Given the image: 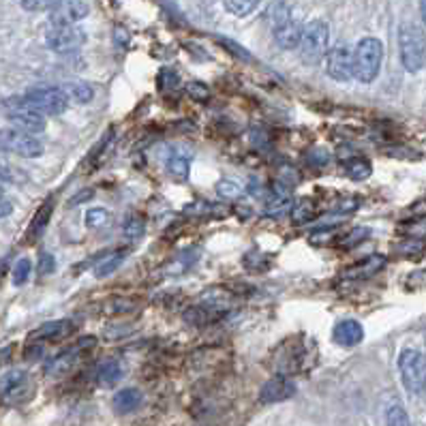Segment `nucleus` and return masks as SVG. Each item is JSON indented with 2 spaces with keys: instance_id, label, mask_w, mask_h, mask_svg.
Instances as JSON below:
<instances>
[{
  "instance_id": "a19ab883",
  "label": "nucleus",
  "mask_w": 426,
  "mask_h": 426,
  "mask_svg": "<svg viewBox=\"0 0 426 426\" xmlns=\"http://www.w3.org/2000/svg\"><path fill=\"white\" fill-rule=\"evenodd\" d=\"M306 161H308V165H313V167H324V165L330 161V152L324 150V148H315V150H311V152L306 155Z\"/></svg>"
},
{
  "instance_id": "1a4fd4ad",
  "label": "nucleus",
  "mask_w": 426,
  "mask_h": 426,
  "mask_svg": "<svg viewBox=\"0 0 426 426\" xmlns=\"http://www.w3.org/2000/svg\"><path fill=\"white\" fill-rule=\"evenodd\" d=\"M32 395V377L26 371H9L0 377V401L9 405L24 403Z\"/></svg>"
},
{
  "instance_id": "412c9836",
  "label": "nucleus",
  "mask_w": 426,
  "mask_h": 426,
  "mask_svg": "<svg viewBox=\"0 0 426 426\" xmlns=\"http://www.w3.org/2000/svg\"><path fill=\"white\" fill-rule=\"evenodd\" d=\"M373 171V165L369 159L364 157H353L345 163V173L349 176L351 180H367Z\"/></svg>"
},
{
  "instance_id": "4be33fe9",
  "label": "nucleus",
  "mask_w": 426,
  "mask_h": 426,
  "mask_svg": "<svg viewBox=\"0 0 426 426\" xmlns=\"http://www.w3.org/2000/svg\"><path fill=\"white\" fill-rule=\"evenodd\" d=\"M144 229H146V223H144V217L137 215V212H131V215L127 217L125 225H122V236L135 244L137 240H141V236H144Z\"/></svg>"
},
{
  "instance_id": "5701e85b",
  "label": "nucleus",
  "mask_w": 426,
  "mask_h": 426,
  "mask_svg": "<svg viewBox=\"0 0 426 426\" xmlns=\"http://www.w3.org/2000/svg\"><path fill=\"white\" fill-rule=\"evenodd\" d=\"M62 90H64V94L69 97V99H73V101H78V103H90L92 101V97H94V90L90 88V84H86V82H66L64 86H62Z\"/></svg>"
},
{
  "instance_id": "6ab92c4d",
  "label": "nucleus",
  "mask_w": 426,
  "mask_h": 426,
  "mask_svg": "<svg viewBox=\"0 0 426 426\" xmlns=\"http://www.w3.org/2000/svg\"><path fill=\"white\" fill-rule=\"evenodd\" d=\"M141 401H144V397H141L137 388H125L120 392H116L112 405H114L116 413H133L135 409H139Z\"/></svg>"
},
{
  "instance_id": "39448f33",
  "label": "nucleus",
  "mask_w": 426,
  "mask_h": 426,
  "mask_svg": "<svg viewBox=\"0 0 426 426\" xmlns=\"http://www.w3.org/2000/svg\"><path fill=\"white\" fill-rule=\"evenodd\" d=\"M24 101L32 110H37L41 116H60L69 108V97L62 88L54 86H41V88H30L24 94Z\"/></svg>"
},
{
  "instance_id": "f03ea898",
  "label": "nucleus",
  "mask_w": 426,
  "mask_h": 426,
  "mask_svg": "<svg viewBox=\"0 0 426 426\" xmlns=\"http://www.w3.org/2000/svg\"><path fill=\"white\" fill-rule=\"evenodd\" d=\"M399 50H401V62L409 73L418 71L426 64V37L420 26L405 22L399 28Z\"/></svg>"
},
{
  "instance_id": "393cba45",
  "label": "nucleus",
  "mask_w": 426,
  "mask_h": 426,
  "mask_svg": "<svg viewBox=\"0 0 426 426\" xmlns=\"http://www.w3.org/2000/svg\"><path fill=\"white\" fill-rule=\"evenodd\" d=\"M125 257H127V251H116V253H112V255H108L105 257L97 268H94V274H97V278H105V276H110V274H114L118 268H120V264L125 262Z\"/></svg>"
},
{
  "instance_id": "79ce46f5",
  "label": "nucleus",
  "mask_w": 426,
  "mask_h": 426,
  "mask_svg": "<svg viewBox=\"0 0 426 426\" xmlns=\"http://www.w3.org/2000/svg\"><path fill=\"white\" fill-rule=\"evenodd\" d=\"M20 180H24V176H20L13 167L0 163V185H11V183H20Z\"/></svg>"
},
{
  "instance_id": "c9c22d12",
  "label": "nucleus",
  "mask_w": 426,
  "mask_h": 426,
  "mask_svg": "<svg viewBox=\"0 0 426 426\" xmlns=\"http://www.w3.org/2000/svg\"><path fill=\"white\" fill-rule=\"evenodd\" d=\"M30 270H32V264H30V260H17V264L13 266V285H24V283L28 281V276H30Z\"/></svg>"
},
{
  "instance_id": "20e7f679",
  "label": "nucleus",
  "mask_w": 426,
  "mask_h": 426,
  "mask_svg": "<svg viewBox=\"0 0 426 426\" xmlns=\"http://www.w3.org/2000/svg\"><path fill=\"white\" fill-rule=\"evenodd\" d=\"M401 381L411 395H422L426 390V356L418 349H403L399 356Z\"/></svg>"
},
{
  "instance_id": "f257e3e1",
  "label": "nucleus",
  "mask_w": 426,
  "mask_h": 426,
  "mask_svg": "<svg viewBox=\"0 0 426 426\" xmlns=\"http://www.w3.org/2000/svg\"><path fill=\"white\" fill-rule=\"evenodd\" d=\"M383 43L375 37H364L353 50V78L360 84H371L381 69Z\"/></svg>"
},
{
  "instance_id": "a878e982",
  "label": "nucleus",
  "mask_w": 426,
  "mask_h": 426,
  "mask_svg": "<svg viewBox=\"0 0 426 426\" xmlns=\"http://www.w3.org/2000/svg\"><path fill=\"white\" fill-rule=\"evenodd\" d=\"M313 219H315V204H311V199H300L292 210V223L306 225Z\"/></svg>"
},
{
  "instance_id": "72a5a7b5",
  "label": "nucleus",
  "mask_w": 426,
  "mask_h": 426,
  "mask_svg": "<svg viewBox=\"0 0 426 426\" xmlns=\"http://www.w3.org/2000/svg\"><path fill=\"white\" fill-rule=\"evenodd\" d=\"M197 257L199 255H195L193 253V248H189V251H185V253H180L178 257L173 260V266H171V270H169V274H183L191 264H195L197 262Z\"/></svg>"
},
{
  "instance_id": "f3484780",
  "label": "nucleus",
  "mask_w": 426,
  "mask_h": 426,
  "mask_svg": "<svg viewBox=\"0 0 426 426\" xmlns=\"http://www.w3.org/2000/svg\"><path fill=\"white\" fill-rule=\"evenodd\" d=\"M383 266H385V257L379 255V253H373V255H369L367 260H362V262H358V264H353L351 268H347L345 274H343V278H345V281H364V278L375 276Z\"/></svg>"
},
{
  "instance_id": "b1692460",
  "label": "nucleus",
  "mask_w": 426,
  "mask_h": 426,
  "mask_svg": "<svg viewBox=\"0 0 426 426\" xmlns=\"http://www.w3.org/2000/svg\"><path fill=\"white\" fill-rule=\"evenodd\" d=\"M167 171L173 180H187L189 178V157L173 152L167 161Z\"/></svg>"
},
{
  "instance_id": "bb28decb",
  "label": "nucleus",
  "mask_w": 426,
  "mask_h": 426,
  "mask_svg": "<svg viewBox=\"0 0 426 426\" xmlns=\"http://www.w3.org/2000/svg\"><path fill=\"white\" fill-rule=\"evenodd\" d=\"M157 82H159V90H163V92H176V90L180 88V76H178V71L169 69V66H163V69H161V73H159Z\"/></svg>"
},
{
  "instance_id": "49530a36",
  "label": "nucleus",
  "mask_w": 426,
  "mask_h": 426,
  "mask_svg": "<svg viewBox=\"0 0 426 426\" xmlns=\"http://www.w3.org/2000/svg\"><path fill=\"white\" fill-rule=\"evenodd\" d=\"M22 7L30 11H41V9H52V3H22Z\"/></svg>"
},
{
  "instance_id": "dca6fc26",
  "label": "nucleus",
  "mask_w": 426,
  "mask_h": 426,
  "mask_svg": "<svg viewBox=\"0 0 426 426\" xmlns=\"http://www.w3.org/2000/svg\"><path fill=\"white\" fill-rule=\"evenodd\" d=\"M302 30H304V26L300 24V20L292 17L285 24L274 28V41L283 50H296V48H300V41H302Z\"/></svg>"
},
{
  "instance_id": "f8f14e48",
  "label": "nucleus",
  "mask_w": 426,
  "mask_h": 426,
  "mask_svg": "<svg viewBox=\"0 0 426 426\" xmlns=\"http://www.w3.org/2000/svg\"><path fill=\"white\" fill-rule=\"evenodd\" d=\"M296 395V383L287 375H274L260 390L262 403H283Z\"/></svg>"
},
{
  "instance_id": "4c0bfd02",
  "label": "nucleus",
  "mask_w": 426,
  "mask_h": 426,
  "mask_svg": "<svg viewBox=\"0 0 426 426\" xmlns=\"http://www.w3.org/2000/svg\"><path fill=\"white\" fill-rule=\"evenodd\" d=\"M397 251H399L401 255H407V257L420 255V253L424 251V240H407V238H405V242H401V244L397 246Z\"/></svg>"
},
{
  "instance_id": "6e6552de",
  "label": "nucleus",
  "mask_w": 426,
  "mask_h": 426,
  "mask_svg": "<svg viewBox=\"0 0 426 426\" xmlns=\"http://www.w3.org/2000/svg\"><path fill=\"white\" fill-rule=\"evenodd\" d=\"M94 345H97V339H94V336H84V339L76 341L73 345L66 347V349H62L58 356H54V358L45 364V375H52V377H54V375H64V373H69L71 369H73V367L82 360L84 353H88Z\"/></svg>"
},
{
  "instance_id": "9d476101",
  "label": "nucleus",
  "mask_w": 426,
  "mask_h": 426,
  "mask_svg": "<svg viewBox=\"0 0 426 426\" xmlns=\"http://www.w3.org/2000/svg\"><path fill=\"white\" fill-rule=\"evenodd\" d=\"M0 146H5L9 152H15L24 159H34V157H41L43 152V144L34 137L28 135L24 131L17 129H3L0 131Z\"/></svg>"
},
{
  "instance_id": "58836bf2",
  "label": "nucleus",
  "mask_w": 426,
  "mask_h": 426,
  "mask_svg": "<svg viewBox=\"0 0 426 426\" xmlns=\"http://www.w3.org/2000/svg\"><path fill=\"white\" fill-rule=\"evenodd\" d=\"M187 94H189L193 101L204 103V101L210 99V88H208L206 84H201V82H189V84H187Z\"/></svg>"
},
{
  "instance_id": "aec40b11",
  "label": "nucleus",
  "mask_w": 426,
  "mask_h": 426,
  "mask_svg": "<svg viewBox=\"0 0 426 426\" xmlns=\"http://www.w3.org/2000/svg\"><path fill=\"white\" fill-rule=\"evenodd\" d=\"M122 367H120V362L118 360H103L99 367H97V379H99V383L101 385H105V388H112V385H116L120 379H122Z\"/></svg>"
},
{
  "instance_id": "37998d69",
  "label": "nucleus",
  "mask_w": 426,
  "mask_h": 426,
  "mask_svg": "<svg viewBox=\"0 0 426 426\" xmlns=\"http://www.w3.org/2000/svg\"><path fill=\"white\" fill-rule=\"evenodd\" d=\"M54 268H56V260L50 253H41V257H39V274L48 276V274L54 272Z\"/></svg>"
},
{
  "instance_id": "3c124183",
  "label": "nucleus",
  "mask_w": 426,
  "mask_h": 426,
  "mask_svg": "<svg viewBox=\"0 0 426 426\" xmlns=\"http://www.w3.org/2000/svg\"><path fill=\"white\" fill-rule=\"evenodd\" d=\"M3 274H5V266H0V283H3Z\"/></svg>"
},
{
  "instance_id": "9b49d317",
  "label": "nucleus",
  "mask_w": 426,
  "mask_h": 426,
  "mask_svg": "<svg viewBox=\"0 0 426 426\" xmlns=\"http://www.w3.org/2000/svg\"><path fill=\"white\" fill-rule=\"evenodd\" d=\"M326 73L336 82H349L353 78V50L345 43H336L326 56Z\"/></svg>"
},
{
  "instance_id": "7ed1b4c3",
  "label": "nucleus",
  "mask_w": 426,
  "mask_h": 426,
  "mask_svg": "<svg viewBox=\"0 0 426 426\" xmlns=\"http://www.w3.org/2000/svg\"><path fill=\"white\" fill-rule=\"evenodd\" d=\"M328 39H330V28L324 20H313L302 30V41H300V58L306 64H317L322 58L328 56Z\"/></svg>"
},
{
  "instance_id": "4468645a",
  "label": "nucleus",
  "mask_w": 426,
  "mask_h": 426,
  "mask_svg": "<svg viewBox=\"0 0 426 426\" xmlns=\"http://www.w3.org/2000/svg\"><path fill=\"white\" fill-rule=\"evenodd\" d=\"M73 330H76L73 322H69V319H58V322H48V324L39 326L37 330H32V332L28 334V341H30V343L60 341V339L69 336Z\"/></svg>"
},
{
  "instance_id": "2eb2a0df",
  "label": "nucleus",
  "mask_w": 426,
  "mask_h": 426,
  "mask_svg": "<svg viewBox=\"0 0 426 426\" xmlns=\"http://www.w3.org/2000/svg\"><path fill=\"white\" fill-rule=\"evenodd\" d=\"M364 339V328L356 319H343L332 330V341L341 347H356Z\"/></svg>"
},
{
  "instance_id": "09e8293b",
  "label": "nucleus",
  "mask_w": 426,
  "mask_h": 426,
  "mask_svg": "<svg viewBox=\"0 0 426 426\" xmlns=\"http://www.w3.org/2000/svg\"><path fill=\"white\" fill-rule=\"evenodd\" d=\"M88 197H92V191H84V193H80L78 197H73V199H71V206H78L80 201H84V199H88Z\"/></svg>"
},
{
  "instance_id": "c756f323",
  "label": "nucleus",
  "mask_w": 426,
  "mask_h": 426,
  "mask_svg": "<svg viewBox=\"0 0 426 426\" xmlns=\"http://www.w3.org/2000/svg\"><path fill=\"white\" fill-rule=\"evenodd\" d=\"M385 424L388 426H411V420L401 405H392L385 413Z\"/></svg>"
},
{
  "instance_id": "c85d7f7f",
  "label": "nucleus",
  "mask_w": 426,
  "mask_h": 426,
  "mask_svg": "<svg viewBox=\"0 0 426 426\" xmlns=\"http://www.w3.org/2000/svg\"><path fill=\"white\" fill-rule=\"evenodd\" d=\"M268 20L272 24V30H274L276 26L292 20V7L287 3H272L270 9H268Z\"/></svg>"
},
{
  "instance_id": "cd10ccee",
  "label": "nucleus",
  "mask_w": 426,
  "mask_h": 426,
  "mask_svg": "<svg viewBox=\"0 0 426 426\" xmlns=\"http://www.w3.org/2000/svg\"><path fill=\"white\" fill-rule=\"evenodd\" d=\"M223 7L236 17H246L248 13H253L260 7V3L257 0H229V3H223Z\"/></svg>"
},
{
  "instance_id": "c03bdc74",
  "label": "nucleus",
  "mask_w": 426,
  "mask_h": 426,
  "mask_svg": "<svg viewBox=\"0 0 426 426\" xmlns=\"http://www.w3.org/2000/svg\"><path fill=\"white\" fill-rule=\"evenodd\" d=\"M114 41H116V45L118 48H127L129 43H131V34L125 30V28H116V32H114Z\"/></svg>"
},
{
  "instance_id": "7c9ffc66",
  "label": "nucleus",
  "mask_w": 426,
  "mask_h": 426,
  "mask_svg": "<svg viewBox=\"0 0 426 426\" xmlns=\"http://www.w3.org/2000/svg\"><path fill=\"white\" fill-rule=\"evenodd\" d=\"M242 264L244 268L253 270V272H260V270H266L270 266V257L266 253H246L242 257Z\"/></svg>"
},
{
  "instance_id": "de8ad7c7",
  "label": "nucleus",
  "mask_w": 426,
  "mask_h": 426,
  "mask_svg": "<svg viewBox=\"0 0 426 426\" xmlns=\"http://www.w3.org/2000/svg\"><path fill=\"white\" fill-rule=\"evenodd\" d=\"M234 212L244 221L246 217H251V208H242V206H234Z\"/></svg>"
},
{
  "instance_id": "2f4dec72",
  "label": "nucleus",
  "mask_w": 426,
  "mask_h": 426,
  "mask_svg": "<svg viewBox=\"0 0 426 426\" xmlns=\"http://www.w3.org/2000/svg\"><path fill=\"white\" fill-rule=\"evenodd\" d=\"M369 236H371V229H369V227H353V229L341 240V246H343V248H353L356 244L364 242Z\"/></svg>"
},
{
  "instance_id": "ea45409f",
  "label": "nucleus",
  "mask_w": 426,
  "mask_h": 426,
  "mask_svg": "<svg viewBox=\"0 0 426 426\" xmlns=\"http://www.w3.org/2000/svg\"><path fill=\"white\" fill-rule=\"evenodd\" d=\"M401 232L407 236V240H424V236H426V223H422V221L407 223V225H401Z\"/></svg>"
},
{
  "instance_id": "f704fd0d",
  "label": "nucleus",
  "mask_w": 426,
  "mask_h": 426,
  "mask_svg": "<svg viewBox=\"0 0 426 426\" xmlns=\"http://www.w3.org/2000/svg\"><path fill=\"white\" fill-rule=\"evenodd\" d=\"M217 193H219L223 199H238V197L244 193V189H242L236 180H221V183L217 185Z\"/></svg>"
},
{
  "instance_id": "a18cd8bd",
  "label": "nucleus",
  "mask_w": 426,
  "mask_h": 426,
  "mask_svg": "<svg viewBox=\"0 0 426 426\" xmlns=\"http://www.w3.org/2000/svg\"><path fill=\"white\" fill-rule=\"evenodd\" d=\"M11 212H13V204H11L5 195H0V219L9 217Z\"/></svg>"
},
{
  "instance_id": "473e14b6",
  "label": "nucleus",
  "mask_w": 426,
  "mask_h": 426,
  "mask_svg": "<svg viewBox=\"0 0 426 426\" xmlns=\"http://www.w3.org/2000/svg\"><path fill=\"white\" fill-rule=\"evenodd\" d=\"M108 221H110V212L103 210V208H92V210L86 212V225H88L90 229H99V227H103Z\"/></svg>"
},
{
  "instance_id": "0eeeda50",
  "label": "nucleus",
  "mask_w": 426,
  "mask_h": 426,
  "mask_svg": "<svg viewBox=\"0 0 426 426\" xmlns=\"http://www.w3.org/2000/svg\"><path fill=\"white\" fill-rule=\"evenodd\" d=\"M45 43L56 54H71L86 43V32L76 24H52L45 32Z\"/></svg>"
},
{
  "instance_id": "a211bd4d",
  "label": "nucleus",
  "mask_w": 426,
  "mask_h": 426,
  "mask_svg": "<svg viewBox=\"0 0 426 426\" xmlns=\"http://www.w3.org/2000/svg\"><path fill=\"white\" fill-rule=\"evenodd\" d=\"M52 212H54V201H52V199H48L37 212H34V217H32V221H30V225H28V232H26L28 242L41 238V234L45 232V227H48V223H50V219H52Z\"/></svg>"
},
{
  "instance_id": "ddd939ff",
  "label": "nucleus",
  "mask_w": 426,
  "mask_h": 426,
  "mask_svg": "<svg viewBox=\"0 0 426 426\" xmlns=\"http://www.w3.org/2000/svg\"><path fill=\"white\" fill-rule=\"evenodd\" d=\"M90 11L88 3H52L50 9V22L52 24H78L80 20H84Z\"/></svg>"
},
{
  "instance_id": "423d86ee",
  "label": "nucleus",
  "mask_w": 426,
  "mask_h": 426,
  "mask_svg": "<svg viewBox=\"0 0 426 426\" xmlns=\"http://www.w3.org/2000/svg\"><path fill=\"white\" fill-rule=\"evenodd\" d=\"M5 110H7V118L13 125V129L24 131L28 135H37V133L45 131V118L37 110H32L24 101V97H13V99L5 101Z\"/></svg>"
},
{
  "instance_id": "e433bc0d",
  "label": "nucleus",
  "mask_w": 426,
  "mask_h": 426,
  "mask_svg": "<svg viewBox=\"0 0 426 426\" xmlns=\"http://www.w3.org/2000/svg\"><path fill=\"white\" fill-rule=\"evenodd\" d=\"M217 41L229 52V54H234L236 58H240V60H246V62H251L253 60V56L251 54H248L242 45H238L236 41H232V39H223V37H217Z\"/></svg>"
},
{
  "instance_id": "8fccbe9b",
  "label": "nucleus",
  "mask_w": 426,
  "mask_h": 426,
  "mask_svg": "<svg viewBox=\"0 0 426 426\" xmlns=\"http://www.w3.org/2000/svg\"><path fill=\"white\" fill-rule=\"evenodd\" d=\"M420 13H422V22L426 26V0H424V3H420Z\"/></svg>"
}]
</instances>
